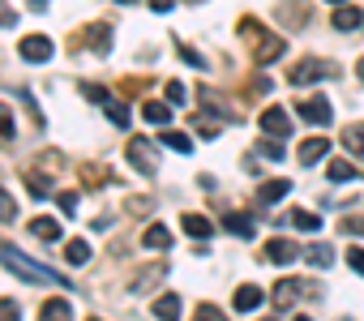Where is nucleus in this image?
<instances>
[{"label":"nucleus","mask_w":364,"mask_h":321,"mask_svg":"<svg viewBox=\"0 0 364 321\" xmlns=\"http://www.w3.org/2000/svg\"><path fill=\"white\" fill-rule=\"evenodd\" d=\"M0 261H5L18 278H26V283H60V287H69V274H56V270L39 266V261L22 257V253H18V249H9V244H0Z\"/></svg>","instance_id":"1"},{"label":"nucleus","mask_w":364,"mask_h":321,"mask_svg":"<svg viewBox=\"0 0 364 321\" xmlns=\"http://www.w3.org/2000/svg\"><path fill=\"white\" fill-rule=\"evenodd\" d=\"M18 52H22V60H35V65H43V60H52V39L48 35H26L22 43H18Z\"/></svg>","instance_id":"2"},{"label":"nucleus","mask_w":364,"mask_h":321,"mask_svg":"<svg viewBox=\"0 0 364 321\" xmlns=\"http://www.w3.org/2000/svg\"><path fill=\"white\" fill-rule=\"evenodd\" d=\"M338 69L334 65H321V60H309V65H300V69H291L287 73V82L291 86H309V82H321V77H334Z\"/></svg>","instance_id":"3"},{"label":"nucleus","mask_w":364,"mask_h":321,"mask_svg":"<svg viewBox=\"0 0 364 321\" xmlns=\"http://www.w3.org/2000/svg\"><path fill=\"white\" fill-rule=\"evenodd\" d=\"M296 111H300V120H309V124H330V120H334V107H330V99H321V94L304 99Z\"/></svg>","instance_id":"4"},{"label":"nucleus","mask_w":364,"mask_h":321,"mask_svg":"<svg viewBox=\"0 0 364 321\" xmlns=\"http://www.w3.org/2000/svg\"><path fill=\"white\" fill-rule=\"evenodd\" d=\"M262 133H270V137H291V116H287L283 107H266V111H262Z\"/></svg>","instance_id":"5"},{"label":"nucleus","mask_w":364,"mask_h":321,"mask_svg":"<svg viewBox=\"0 0 364 321\" xmlns=\"http://www.w3.org/2000/svg\"><path fill=\"white\" fill-rule=\"evenodd\" d=\"M129 158H133V168L137 172H154V154H150V141L146 137H129Z\"/></svg>","instance_id":"6"},{"label":"nucleus","mask_w":364,"mask_h":321,"mask_svg":"<svg viewBox=\"0 0 364 321\" xmlns=\"http://www.w3.org/2000/svg\"><path fill=\"white\" fill-rule=\"evenodd\" d=\"M266 257H270L274 266H287V261L300 257V244H296V240H270V244H266Z\"/></svg>","instance_id":"7"},{"label":"nucleus","mask_w":364,"mask_h":321,"mask_svg":"<svg viewBox=\"0 0 364 321\" xmlns=\"http://www.w3.org/2000/svg\"><path fill=\"white\" fill-rule=\"evenodd\" d=\"M326 154H330V137H309L300 146V168H313L317 158H326Z\"/></svg>","instance_id":"8"},{"label":"nucleus","mask_w":364,"mask_h":321,"mask_svg":"<svg viewBox=\"0 0 364 321\" xmlns=\"http://www.w3.org/2000/svg\"><path fill=\"white\" fill-rule=\"evenodd\" d=\"M26 232H31V236H39V240H48V244H60V240H65L56 219H31V223H26Z\"/></svg>","instance_id":"9"},{"label":"nucleus","mask_w":364,"mask_h":321,"mask_svg":"<svg viewBox=\"0 0 364 321\" xmlns=\"http://www.w3.org/2000/svg\"><path fill=\"white\" fill-rule=\"evenodd\" d=\"M270 300H274V308H291V304L300 300V283H296V278H283V283H274Z\"/></svg>","instance_id":"10"},{"label":"nucleus","mask_w":364,"mask_h":321,"mask_svg":"<svg viewBox=\"0 0 364 321\" xmlns=\"http://www.w3.org/2000/svg\"><path fill=\"white\" fill-rule=\"evenodd\" d=\"M262 300H266V295H262V287H253V283H245V287L236 291V300H232V304H236L240 312H253V308H262Z\"/></svg>","instance_id":"11"},{"label":"nucleus","mask_w":364,"mask_h":321,"mask_svg":"<svg viewBox=\"0 0 364 321\" xmlns=\"http://www.w3.org/2000/svg\"><path fill=\"white\" fill-rule=\"evenodd\" d=\"M360 22H364V13H360L355 5H338V9H334V31H355Z\"/></svg>","instance_id":"12"},{"label":"nucleus","mask_w":364,"mask_h":321,"mask_svg":"<svg viewBox=\"0 0 364 321\" xmlns=\"http://www.w3.org/2000/svg\"><path fill=\"white\" fill-rule=\"evenodd\" d=\"M39 321H73V308H69V300H48V304L39 308Z\"/></svg>","instance_id":"13"},{"label":"nucleus","mask_w":364,"mask_h":321,"mask_svg":"<svg viewBox=\"0 0 364 321\" xmlns=\"http://www.w3.org/2000/svg\"><path fill=\"white\" fill-rule=\"evenodd\" d=\"M343 150L355 154V158H364V124H347L343 129Z\"/></svg>","instance_id":"14"},{"label":"nucleus","mask_w":364,"mask_h":321,"mask_svg":"<svg viewBox=\"0 0 364 321\" xmlns=\"http://www.w3.org/2000/svg\"><path fill=\"white\" fill-rule=\"evenodd\" d=\"M223 227L228 232H236V236H245V240H253V214H223Z\"/></svg>","instance_id":"15"},{"label":"nucleus","mask_w":364,"mask_h":321,"mask_svg":"<svg viewBox=\"0 0 364 321\" xmlns=\"http://www.w3.org/2000/svg\"><path fill=\"white\" fill-rule=\"evenodd\" d=\"M185 232H189L193 240H210V236H215V223L202 219V214H185Z\"/></svg>","instance_id":"16"},{"label":"nucleus","mask_w":364,"mask_h":321,"mask_svg":"<svg viewBox=\"0 0 364 321\" xmlns=\"http://www.w3.org/2000/svg\"><path fill=\"white\" fill-rule=\"evenodd\" d=\"M304 261L317 266V270H326V266H334V249H330V244H309V249H304Z\"/></svg>","instance_id":"17"},{"label":"nucleus","mask_w":364,"mask_h":321,"mask_svg":"<svg viewBox=\"0 0 364 321\" xmlns=\"http://www.w3.org/2000/svg\"><path fill=\"white\" fill-rule=\"evenodd\" d=\"M154 317L159 321H180V295H159L154 300Z\"/></svg>","instance_id":"18"},{"label":"nucleus","mask_w":364,"mask_h":321,"mask_svg":"<svg viewBox=\"0 0 364 321\" xmlns=\"http://www.w3.org/2000/svg\"><path fill=\"white\" fill-rule=\"evenodd\" d=\"M103 111H107V116H112V124H120V129H129V124H133V116H129V107H124L120 99H112V94L103 99Z\"/></svg>","instance_id":"19"},{"label":"nucleus","mask_w":364,"mask_h":321,"mask_svg":"<svg viewBox=\"0 0 364 321\" xmlns=\"http://www.w3.org/2000/svg\"><path fill=\"white\" fill-rule=\"evenodd\" d=\"M287 193H291V180H270V185H262V206H274Z\"/></svg>","instance_id":"20"},{"label":"nucleus","mask_w":364,"mask_h":321,"mask_svg":"<svg viewBox=\"0 0 364 321\" xmlns=\"http://www.w3.org/2000/svg\"><path fill=\"white\" fill-rule=\"evenodd\" d=\"M159 141H163V146H171L176 154H189V150H193V141H189L185 133H176V129H163V133H159Z\"/></svg>","instance_id":"21"},{"label":"nucleus","mask_w":364,"mask_h":321,"mask_svg":"<svg viewBox=\"0 0 364 321\" xmlns=\"http://www.w3.org/2000/svg\"><path fill=\"white\" fill-rule=\"evenodd\" d=\"M146 244H150V249H171V232H167L163 223H150V227H146Z\"/></svg>","instance_id":"22"},{"label":"nucleus","mask_w":364,"mask_h":321,"mask_svg":"<svg viewBox=\"0 0 364 321\" xmlns=\"http://www.w3.org/2000/svg\"><path fill=\"white\" fill-rule=\"evenodd\" d=\"M65 257H69V266H82V261H90V244L86 240H69L65 244Z\"/></svg>","instance_id":"23"},{"label":"nucleus","mask_w":364,"mask_h":321,"mask_svg":"<svg viewBox=\"0 0 364 321\" xmlns=\"http://www.w3.org/2000/svg\"><path fill=\"white\" fill-rule=\"evenodd\" d=\"M326 176H330L334 185H343V180H351V176H355V168L347 163V158H334V163L326 168Z\"/></svg>","instance_id":"24"},{"label":"nucleus","mask_w":364,"mask_h":321,"mask_svg":"<svg viewBox=\"0 0 364 321\" xmlns=\"http://www.w3.org/2000/svg\"><path fill=\"white\" fill-rule=\"evenodd\" d=\"M283 56V39H262L257 43V60L266 65V60H279Z\"/></svg>","instance_id":"25"},{"label":"nucleus","mask_w":364,"mask_h":321,"mask_svg":"<svg viewBox=\"0 0 364 321\" xmlns=\"http://www.w3.org/2000/svg\"><path fill=\"white\" fill-rule=\"evenodd\" d=\"M141 116H146L150 124H167V120H171V107H167V103H146Z\"/></svg>","instance_id":"26"},{"label":"nucleus","mask_w":364,"mask_h":321,"mask_svg":"<svg viewBox=\"0 0 364 321\" xmlns=\"http://www.w3.org/2000/svg\"><path fill=\"white\" fill-rule=\"evenodd\" d=\"M26 185H31V193H35V197H48V193H52V180H48V176H39V172H26Z\"/></svg>","instance_id":"27"},{"label":"nucleus","mask_w":364,"mask_h":321,"mask_svg":"<svg viewBox=\"0 0 364 321\" xmlns=\"http://www.w3.org/2000/svg\"><path fill=\"white\" fill-rule=\"evenodd\" d=\"M291 223H296L300 232H317V227H321V219L309 214V210H291Z\"/></svg>","instance_id":"28"},{"label":"nucleus","mask_w":364,"mask_h":321,"mask_svg":"<svg viewBox=\"0 0 364 321\" xmlns=\"http://www.w3.org/2000/svg\"><path fill=\"white\" fill-rule=\"evenodd\" d=\"M159 274H167V270H159V266H146V270H141V278L133 283V291H146L150 283H159Z\"/></svg>","instance_id":"29"},{"label":"nucleus","mask_w":364,"mask_h":321,"mask_svg":"<svg viewBox=\"0 0 364 321\" xmlns=\"http://www.w3.org/2000/svg\"><path fill=\"white\" fill-rule=\"evenodd\" d=\"M193 321H228V317H223V308H215V304H198Z\"/></svg>","instance_id":"30"},{"label":"nucleus","mask_w":364,"mask_h":321,"mask_svg":"<svg viewBox=\"0 0 364 321\" xmlns=\"http://www.w3.org/2000/svg\"><path fill=\"white\" fill-rule=\"evenodd\" d=\"M18 219V210H14V197L5 193V189H0V223H14Z\"/></svg>","instance_id":"31"},{"label":"nucleus","mask_w":364,"mask_h":321,"mask_svg":"<svg viewBox=\"0 0 364 321\" xmlns=\"http://www.w3.org/2000/svg\"><path fill=\"white\" fill-rule=\"evenodd\" d=\"M14 137V116H9V107L0 103V141H9Z\"/></svg>","instance_id":"32"},{"label":"nucleus","mask_w":364,"mask_h":321,"mask_svg":"<svg viewBox=\"0 0 364 321\" xmlns=\"http://www.w3.org/2000/svg\"><path fill=\"white\" fill-rule=\"evenodd\" d=\"M0 321H22V308L14 300H0Z\"/></svg>","instance_id":"33"},{"label":"nucleus","mask_w":364,"mask_h":321,"mask_svg":"<svg viewBox=\"0 0 364 321\" xmlns=\"http://www.w3.org/2000/svg\"><path fill=\"white\" fill-rule=\"evenodd\" d=\"M167 103H185V82H167Z\"/></svg>","instance_id":"34"},{"label":"nucleus","mask_w":364,"mask_h":321,"mask_svg":"<svg viewBox=\"0 0 364 321\" xmlns=\"http://www.w3.org/2000/svg\"><path fill=\"white\" fill-rule=\"evenodd\" d=\"M257 150H262L266 158H274V163H279V158H283V146H279V141H262Z\"/></svg>","instance_id":"35"},{"label":"nucleus","mask_w":364,"mask_h":321,"mask_svg":"<svg viewBox=\"0 0 364 321\" xmlns=\"http://www.w3.org/2000/svg\"><path fill=\"white\" fill-rule=\"evenodd\" d=\"M347 266H351L355 274H364V249H351V253H347Z\"/></svg>","instance_id":"36"},{"label":"nucleus","mask_w":364,"mask_h":321,"mask_svg":"<svg viewBox=\"0 0 364 321\" xmlns=\"http://www.w3.org/2000/svg\"><path fill=\"white\" fill-rule=\"evenodd\" d=\"M60 210H65V214H73V210H77V193H73V189H69V193H60Z\"/></svg>","instance_id":"37"},{"label":"nucleus","mask_w":364,"mask_h":321,"mask_svg":"<svg viewBox=\"0 0 364 321\" xmlns=\"http://www.w3.org/2000/svg\"><path fill=\"white\" fill-rule=\"evenodd\" d=\"M14 22H18V13H14V9H9V5H0V31H9V26H14Z\"/></svg>","instance_id":"38"},{"label":"nucleus","mask_w":364,"mask_h":321,"mask_svg":"<svg viewBox=\"0 0 364 321\" xmlns=\"http://www.w3.org/2000/svg\"><path fill=\"white\" fill-rule=\"evenodd\" d=\"M171 5H176V0H150V9H154V13H167Z\"/></svg>","instance_id":"39"},{"label":"nucleus","mask_w":364,"mask_h":321,"mask_svg":"<svg viewBox=\"0 0 364 321\" xmlns=\"http://www.w3.org/2000/svg\"><path fill=\"white\" fill-rule=\"evenodd\" d=\"M330 5H334V9H338V5H343V0H330Z\"/></svg>","instance_id":"40"},{"label":"nucleus","mask_w":364,"mask_h":321,"mask_svg":"<svg viewBox=\"0 0 364 321\" xmlns=\"http://www.w3.org/2000/svg\"><path fill=\"white\" fill-rule=\"evenodd\" d=\"M296 321H313V317H296Z\"/></svg>","instance_id":"41"},{"label":"nucleus","mask_w":364,"mask_h":321,"mask_svg":"<svg viewBox=\"0 0 364 321\" xmlns=\"http://www.w3.org/2000/svg\"><path fill=\"white\" fill-rule=\"evenodd\" d=\"M360 77H364V60H360Z\"/></svg>","instance_id":"42"},{"label":"nucleus","mask_w":364,"mask_h":321,"mask_svg":"<svg viewBox=\"0 0 364 321\" xmlns=\"http://www.w3.org/2000/svg\"><path fill=\"white\" fill-rule=\"evenodd\" d=\"M90 321H99V317H90Z\"/></svg>","instance_id":"43"},{"label":"nucleus","mask_w":364,"mask_h":321,"mask_svg":"<svg viewBox=\"0 0 364 321\" xmlns=\"http://www.w3.org/2000/svg\"><path fill=\"white\" fill-rule=\"evenodd\" d=\"M124 5H129V0H124Z\"/></svg>","instance_id":"44"}]
</instances>
